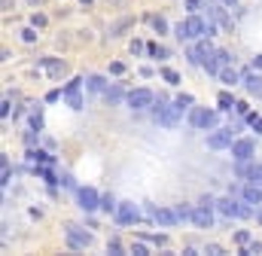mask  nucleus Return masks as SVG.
I'll list each match as a JSON object with an SVG mask.
<instances>
[{
    "mask_svg": "<svg viewBox=\"0 0 262 256\" xmlns=\"http://www.w3.org/2000/svg\"><path fill=\"white\" fill-rule=\"evenodd\" d=\"M177 37H180V40H205V37H208V24H205V18H201V15H189V18H183V21L177 24Z\"/></svg>",
    "mask_w": 262,
    "mask_h": 256,
    "instance_id": "1",
    "label": "nucleus"
},
{
    "mask_svg": "<svg viewBox=\"0 0 262 256\" xmlns=\"http://www.w3.org/2000/svg\"><path fill=\"white\" fill-rule=\"evenodd\" d=\"M180 113H183V110H180L177 104H168L165 98H159V101L153 104V116H156V122L165 125V128H174V125L180 122Z\"/></svg>",
    "mask_w": 262,
    "mask_h": 256,
    "instance_id": "2",
    "label": "nucleus"
},
{
    "mask_svg": "<svg viewBox=\"0 0 262 256\" xmlns=\"http://www.w3.org/2000/svg\"><path fill=\"white\" fill-rule=\"evenodd\" d=\"M189 125L198 128V131H211V128H217V113L205 110V107H192L189 110Z\"/></svg>",
    "mask_w": 262,
    "mask_h": 256,
    "instance_id": "3",
    "label": "nucleus"
},
{
    "mask_svg": "<svg viewBox=\"0 0 262 256\" xmlns=\"http://www.w3.org/2000/svg\"><path fill=\"white\" fill-rule=\"evenodd\" d=\"M235 131H238V125L217 128V131L208 137V147H211V150H226V147H232V144H235Z\"/></svg>",
    "mask_w": 262,
    "mask_h": 256,
    "instance_id": "4",
    "label": "nucleus"
},
{
    "mask_svg": "<svg viewBox=\"0 0 262 256\" xmlns=\"http://www.w3.org/2000/svg\"><path fill=\"white\" fill-rule=\"evenodd\" d=\"M229 64H232V58H229V52H226V49H214V52L201 61V67H205L208 73H217V76H220V70H223V67H229Z\"/></svg>",
    "mask_w": 262,
    "mask_h": 256,
    "instance_id": "5",
    "label": "nucleus"
},
{
    "mask_svg": "<svg viewBox=\"0 0 262 256\" xmlns=\"http://www.w3.org/2000/svg\"><path fill=\"white\" fill-rule=\"evenodd\" d=\"M140 220V208L134 205V202H119V208H116V223L119 226H134Z\"/></svg>",
    "mask_w": 262,
    "mask_h": 256,
    "instance_id": "6",
    "label": "nucleus"
},
{
    "mask_svg": "<svg viewBox=\"0 0 262 256\" xmlns=\"http://www.w3.org/2000/svg\"><path fill=\"white\" fill-rule=\"evenodd\" d=\"M156 104V95L150 92V89H134V92H128V107L131 110H147V107H153Z\"/></svg>",
    "mask_w": 262,
    "mask_h": 256,
    "instance_id": "7",
    "label": "nucleus"
},
{
    "mask_svg": "<svg viewBox=\"0 0 262 256\" xmlns=\"http://www.w3.org/2000/svg\"><path fill=\"white\" fill-rule=\"evenodd\" d=\"M67 241H70V247L73 250H85V247H92V235L89 232H82L79 226H67Z\"/></svg>",
    "mask_w": 262,
    "mask_h": 256,
    "instance_id": "8",
    "label": "nucleus"
},
{
    "mask_svg": "<svg viewBox=\"0 0 262 256\" xmlns=\"http://www.w3.org/2000/svg\"><path fill=\"white\" fill-rule=\"evenodd\" d=\"M76 198H79V208H82L85 214H89V211H98V208H101V195H98V192H95L92 186H82V189L76 192Z\"/></svg>",
    "mask_w": 262,
    "mask_h": 256,
    "instance_id": "9",
    "label": "nucleus"
},
{
    "mask_svg": "<svg viewBox=\"0 0 262 256\" xmlns=\"http://www.w3.org/2000/svg\"><path fill=\"white\" fill-rule=\"evenodd\" d=\"M253 153H256V144H253L250 137H241V140L232 144V156H235V162H241V159H253Z\"/></svg>",
    "mask_w": 262,
    "mask_h": 256,
    "instance_id": "10",
    "label": "nucleus"
},
{
    "mask_svg": "<svg viewBox=\"0 0 262 256\" xmlns=\"http://www.w3.org/2000/svg\"><path fill=\"white\" fill-rule=\"evenodd\" d=\"M211 52H214V46H211V43H208V37H205L201 43H195V46H189V52H186V58H189L192 64H201V61H205V58H208Z\"/></svg>",
    "mask_w": 262,
    "mask_h": 256,
    "instance_id": "11",
    "label": "nucleus"
},
{
    "mask_svg": "<svg viewBox=\"0 0 262 256\" xmlns=\"http://www.w3.org/2000/svg\"><path fill=\"white\" fill-rule=\"evenodd\" d=\"M79 82L82 79H73L64 86V101L70 104V110H82V95H79Z\"/></svg>",
    "mask_w": 262,
    "mask_h": 256,
    "instance_id": "12",
    "label": "nucleus"
},
{
    "mask_svg": "<svg viewBox=\"0 0 262 256\" xmlns=\"http://www.w3.org/2000/svg\"><path fill=\"white\" fill-rule=\"evenodd\" d=\"M211 208H214V205H198V208L192 211V223H195L198 229H211V226H214V214H211Z\"/></svg>",
    "mask_w": 262,
    "mask_h": 256,
    "instance_id": "13",
    "label": "nucleus"
},
{
    "mask_svg": "<svg viewBox=\"0 0 262 256\" xmlns=\"http://www.w3.org/2000/svg\"><path fill=\"white\" fill-rule=\"evenodd\" d=\"M153 220H156L159 226H165V229H171V226L180 223L177 214H174V208H156V211H153Z\"/></svg>",
    "mask_w": 262,
    "mask_h": 256,
    "instance_id": "14",
    "label": "nucleus"
},
{
    "mask_svg": "<svg viewBox=\"0 0 262 256\" xmlns=\"http://www.w3.org/2000/svg\"><path fill=\"white\" fill-rule=\"evenodd\" d=\"M241 82H244V89H247V95H256V98H262V76L259 73H244L241 76Z\"/></svg>",
    "mask_w": 262,
    "mask_h": 256,
    "instance_id": "15",
    "label": "nucleus"
},
{
    "mask_svg": "<svg viewBox=\"0 0 262 256\" xmlns=\"http://www.w3.org/2000/svg\"><path fill=\"white\" fill-rule=\"evenodd\" d=\"M40 64H43V70H46L49 76H55V79L67 73V64H64V61H58V58H43Z\"/></svg>",
    "mask_w": 262,
    "mask_h": 256,
    "instance_id": "16",
    "label": "nucleus"
},
{
    "mask_svg": "<svg viewBox=\"0 0 262 256\" xmlns=\"http://www.w3.org/2000/svg\"><path fill=\"white\" fill-rule=\"evenodd\" d=\"M104 101H107L110 107H119L122 101H128V95L122 92V86H107V92H104Z\"/></svg>",
    "mask_w": 262,
    "mask_h": 256,
    "instance_id": "17",
    "label": "nucleus"
},
{
    "mask_svg": "<svg viewBox=\"0 0 262 256\" xmlns=\"http://www.w3.org/2000/svg\"><path fill=\"white\" fill-rule=\"evenodd\" d=\"M217 208H220V214H223V217H238L241 202H238V198H232V195H226V198H220V202H217Z\"/></svg>",
    "mask_w": 262,
    "mask_h": 256,
    "instance_id": "18",
    "label": "nucleus"
},
{
    "mask_svg": "<svg viewBox=\"0 0 262 256\" xmlns=\"http://www.w3.org/2000/svg\"><path fill=\"white\" fill-rule=\"evenodd\" d=\"M241 198H244V202H250V205H262V186H256V183H247Z\"/></svg>",
    "mask_w": 262,
    "mask_h": 256,
    "instance_id": "19",
    "label": "nucleus"
},
{
    "mask_svg": "<svg viewBox=\"0 0 262 256\" xmlns=\"http://www.w3.org/2000/svg\"><path fill=\"white\" fill-rule=\"evenodd\" d=\"M253 168H256V165H253L250 159H241V162L235 165V177H241V180H250V174H253Z\"/></svg>",
    "mask_w": 262,
    "mask_h": 256,
    "instance_id": "20",
    "label": "nucleus"
},
{
    "mask_svg": "<svg viewBox=\"0 0 262 256\" xmlns=\"http://www.w3.org/2000/svg\"><path fill=\"white\" fill-rule=\"evenodd\" d=\"M85 86H89V92H101V95L107 92V79H104V76H98V73H92V76L85 79Z\"/></svg>",
    "mask_w": 262,
    "mask_h": 256,
    "instance_id": "21",
    "label": "nucleus"
},
{
    "mask_svg": "<svg viewBox=\"0 0 262 256\" xmlns=\"http://www.w3.org/2000/svg\"><path fill=\"white\" fill-rule=\"evenodd\" d=\"M217 104H220V110L226 113V110H235V104H238V101L232 98V92H220V95H217Z\"/></svg>",
    "mask_w": 262,
    "mask_h": 256,
    "instance_id": "22",
    "label": "nucleus"
},
{
    "mask_svg": "<svg viewBox=\"0 0 262 256\" xmlns=\"http://www.w3.org/2000/svg\"><path fill=\"white\" fill-rule=\"evenodd\" d=\"M220 79H223L226 86H235V82H241V76H238L232 67H223V70H220Z\"/></svg>",
    "mask_w": 262,
    "mask_h": 256,
    "instance_id": "23",
    "label": "nucleus"
},
{
    "mask_svg": "<svg viewBox=\"0 0 262 256\" xmlns=\"http://www.w3.org/2000/svg\"><path fill=\"white\" fill-rule=\"evenodd\" d=\"M192 211H195V208H189V205H174V214H177L180 223H183V220H192Z\"/></svg>",
    "mask_w": 262,
    "mask_h": 256,
    "instance_id": "24",
    "label": "nucleus"
},
{
    "mask_svg": "<svg viewBox=\"0 0 262 256\" xmlns=\"http://www.w3.org/2000/svg\"><path fill=\"white\" fill-rule=\"evenodd\" d=\"M150 24H153L156 34H165V31H168V21H165L162 15H150Z\"/></svg>",
    "mask_w": 262,
    "mask_h": 256,
    "instance_id": "25",
    "label": "nucleus"
},
{
    "mask_svg": "<svg viewBox=\"0 0 262 256\" xmlns=\"http://www.w3.org/2000/svg\"><path fill=\"white\" fill-rule=\"evenodd\" d=\"M116 208H119V205H116L113 195H101V211H107V214L113 211V214H116Z\"/></svg>",
    "mask_w": 262,
    "mask_h": 256,
    "instance_id": "26",
    "label": "nucleus"
},
{
    "mask_svg": "<svg viewBox=\"0 0 262 256\" xmlns=\"http://www.w3.org/2000/svg\"><path fill=\"white\" fill-rule=\"evenodd\" d=\"M0 183L3 186L9 183V162H6V156H0Z\"/></svg>",
    "mask_w": 262,
    "mask_h": 256,
    "instance_id": "27",
    "label": "nucleus"
},
{
    "mask_svg": "<svg viewBox=\"0 0 262 256\" xmlns=\"http://www.w3.org/2000/svg\"><path fill=\"white\" fill-rule=\"evenodd\" d=\"M27 156H31L34 162H46V165H52V156H49V153H40V150H31Z\"/></svg>",
    "mask_w": 262,
    "mask_h": 256,
    "instance_id": "28",
    "label": "nucleus"
},
{
    "mask_svg": "<svg viewBox=\"0 0 262 256\" xmlns=\"http://www.w3.org/2000/svg\"><path fill=\"white\" fill-rule=\"evenodd\" d=\"M147 52H150V55H156V58H165V55H168V49H162L159 43H150V46H147Z\"/></svg>",
    "mask_w": 262,
    "mask_h": 256,
    "instance_id": "29",
    "label": "nucleus"
},
{
    "mask_svg": "<svg viewBox=\"0 0 262 256\" xmlns=\"http://www.w3.org/2000/svg\"><path fill=\"white\" fill-rule=\"evenodd\" d=\"M162 76H165L171 86H177V82H180V73H177V70H171V67H165V70H162Z\"/></svg>",
    "mask_w": 262,
    "mask_h": 256,
    "instance_id": "30",
    "label": "nucleus"
},
{
    "mask_svg": "<svg viewBox=\"0 0 262 256\" xmlns=\"http://www.w3.org/2000/svg\"><path fill=\"white\" fill-rule=\"evenodd\" d=\"M241 253H244V256H256V253H262V244H259V241H250Z\"/></svg>",
    "mask_w": 262,
    "mask_h": 256,
    "instance_id": "31",
    "label": "nucleus"
},
{
    "mask_svg": "<svg viewBox=\"0 0 262 256\" xmlns=\"http://www.w3.org/2000/svg\"><path fill=\"white\" fill-rule=\"evenodd\" d=\"M174 104H177L180 110H183V107H192V95H177V98H174Z\"/></svg>",
    "mask_w": 262,
    "mask_h": 256,
    "instance_id": "32",
    "label": "nucleus"
},
{
    "mask_svg": "<svg viewBox=\"0 0 262 256\" xmlns=\"http://www.w3.org/2000/svg\"><path fill=\"white\" fill-rule=\"evenodd\" d=\"M247 119H250V125L256 128V134H262V116H256V113H247Z\"/></svg>",
    "mask_w": 262,
    "mask_h": 256,
    "instance_id": "33",
    "label": "nucleus"
},
{
    "mask_svg": "<svg viewBox=\"0 0 262 256\" xmlns=\"http://www.w3.org/2000/svg\"><path fill=\"white\" fill-rule=\"evenodd\" d=\"M247 183H256V186H262V165H256L253 168V174H250V180Z\"/></svg>",
    "mask_w": 262,
    "mask_h": 256,
    "instance_id": "34",
    "label": "nucleus"
},
{
    "mask_svg": "<svg viewBox=\"0 0 262 256\" xmlns=\"http://www.w3.org/2000/svg\"><path fill=\"white\" fill-rule=\"evenodd\" d=\"M128 24H131V21H128V18H122V21H119V24H116V27L110 31V37H119V31H125Z\"/></svg>",
    "mask_w": 262,
    "mask_h": 256,
    "instance_id": "35",
    "label": "nucleus"
},
{
    "mask_svg": "<svg viewBox=\"0 0 262 256\" xmlns=\"http://www.w3.org/2000/svg\"><path fill=\"white\" fill-rule=\"evenodd\" d=\"M21 40H24V43H34V40H37L34 27H24V31H21Z\"/></svg>",
    "mask_w": 262,
    "mask_h": 256,
    "instance_id": "36",
    "label": "nucleus"
},
{
    "mask_svg": "<svg viewBox=\"0 0 262 256\" xmlns=\"http://www.w3.org/2000/svg\"><path fill=\"white\" fill-rule=\"evenodd\" d=\"M235 241H238L241 247H247V244H250V232H238V235H235Z\"/></svg>",
    "mask_w": 262,
    "mask_h": 256,
    "instance_id": "37",
    "label": "nucleus"
},
{
    "mask_svg": "<svg viewBox=\"0 0 262 256\" xmlns=\"http://www.w3.org/2000/svg\"><path fill=\"white\" fill-rule=\"evenodd\" d=\"M131 253L134 256H150V250H147L143 244H131Z\"/></svg>",
    "mask_w": 262,
    "mask_h": 256,
    "instance_id": "38",
    "label": "nucleus"
},
{
    "mask_svg": "<svg viewBox=\"0 0 262 256\" xmlns=\"http://www.w3.org/2000/svg\"><path fill=\"white\" fill-rule=\"evenodd\" d=\"M31 24H34V27H43V24H46V15H37V12H34V15H31Z\"/></svg>",
    "mask_w": 262,
    "mask_h": 256,
    "instance_id": "39",
    "label": "nucleus"
},
{
    "mask_svg": "<svg viewBox=\"0 0 262 256\" xmlns=\"http://www.w3.org/2000/svg\"><path fill=\"white\" fill-rule=\"evenodd\" d=\"M205 253H211V256H223V247L220 244H208V250Z\"/></svg>",
    "mask_w": 262,
    "mask_h": 256,
    "instance_id": "40",
    "label": "nucleus"
},
{
    "mask_svg": "<svg viewBox=\"0 0 262 256\" xmlns=\"http://www.w3.org/2000/svg\"><path fill=\"white\" fill-rule=\"evenodd\" d=\"M0 116H3V119L9 116V98H3V104H0Z\"/></svg>",
    "mask_w": 262,
    "mask_h": 256,
    "instance_id": "41",
    "label": "nucleus"
},
{
    "mask_svg": "<svg viewBox=\"0 0 262 256\" xmlns=\"http://www.w3.org/2000/svg\"><path fill=\"white\" fill-rule=\"evenodd\" d=\"M119 250H122V247H119V241H116V238H113V241H110V244H107V253H119Z\"/></svg>",
    "mask_w": 262,
    "mask_h": 256,
    "instance_id": "42",
    "label": "nucleus"
},
{
    "mask_svg": "<svg viewBox=\"0 0 262 256\" xmlns=\"http://www.w3.org/2000/svg\"><path fill=\"white\" fill-rule=\"evenodd\" d=\"M131 52H134V55H140V52H143V43H140V40H134V43H131Z\"/></svg>",
    "mask_w": 262,
    "mask_h": 256,
    "instance_id": "43",
    "label": "nucleus"
},
{
    "mask_svg": "<svg viewBox=\"0 0 262 256\" xmlns=\"http://www.w3.org/2000/svg\"><path fill=\"white\" fill-rule=\"evenodd\" d=\"M110 70H113V73H125V64H122V61H116V64H110Z\"/></svg>",
    "mask_w": 262,
    "mask_h": 256,
    "instance_id": "44",
    "label": "nucleus"
},
{
    "mask_svg": "<svg viewBox=\"0 0 262 256\" xmlns=\"http://www.w3.org/2000/svg\"><path fill=\"white\" fill-rule=\"evenodd\" d=\"M235 110H238V113H241V116H247V113H250V110H247V104H244V101H238V104H235Z\"/></svg>",
    "mask_w": 262,
    "mask_h": 256,
    "instance_id": "45",
    "label": "nucleus"
},
{
    "mask_svg": "<svg viewBox=\"0 0 262 256\" xmlns=\"http://www.w3.org/2000/svg\"><path fill=\"white\" fill-rule=\"evenodd\" d=\"M40 177H43V180H49V183H55V177H52V171H46V168H40Z\"/></svg>",
    "mask_w": 262,
    "mask_h": 256,
    "instance_id": "46",
    "label": "nucleus"
},
{
    "mask_svg": "<svg viewBox=\"0 0 262 256\" xmlns=\"http://www.w3.org/2000/svg\"><path fill=\"white\" fill-rule=\"evenodd\" d=\"M186 9H192V12L201 9V0H186Z\"/></svg>",
    "mask_w": 262,
    "mask_h": 256,
    "instance_id": "47",
    "label": "nucleus"
},
{
    "mask_svg": "<svg viewBox=\"0 0 262 256\" xmlns=\"http://www.w3.org/2000/svg\"><path fill=\"white\" fill-rule=\"evenodd\" d=\"M61 95H64V92H49V95H46V101H52V104H55V101H58Z\"/></svg>",
    "mask_w": 262,
    "mask_h": 256,
    "instance_id": "48",
    "label": "nucleus"
},
{
    "mask_svg": "<svg viewBox=\"0 0 262 256\" xmlns=\"http://www.w3.org/2000/svg\"><path fill=\"white\" fill-rule=\"evenodd\" d=\"M256 67L262 70V55H256V58H253V70H256Z\"/></svg>",
    "mask_w": 262,
    "mask_h": 256,
    "instance_id": "49",
    "label": "nucleus"
},
{
    "mask_svg": "<svg viewBox=\"0 0 262 256\" xmlns=\"http://www.w3.org/2000/svg\"><path fill=\"white\" fill-rule=\"evenodd\" d=\"M220 3H223V6H235L238 0H220Z\"/></svg>",
    "mask_w": 262,
    "mask_h": 256,
    "instance_id": "50",
    "label": "nucleus"
},
{
    "mask_svg": "<svg viewBox=\"0 0 262 256\" xmlns=\"http://www.w3.org/2000/svg\"><path fill=\"white\" fill-rule=\"evenodd\" d=\"M256 223H262V211H256Z\"/></svg>",
    "mask_w": 262,
    "mask_h": 256,
    "instance_id": "51",
    "label": "nucleus"
},
{
    "mask_svg": "<svg viewBox=\"0 0 262 256\" xmlns=\"http://www.w3.org/2000/svg\"><path fill=\"white\" fill-rule=\"evenodd\" d=\"M31 3H40V0H31Z\"/></svg>",
    "mask_w": 262,
    "mask_h": 256,
    "instance_id": "52",
    "label": "nucleus"
},
{
    "mask_svg": "<svg viewBox=\"0 0 262 256\" xmlns=\"http://www.w3.org/2000/svg\"><path fill=\"white\" fill-rule=\"evenodd\" d=\"M82 3H92V0H82Z\"/></svg>",
    "mask_w": 262,
    "mask_h": 256,
    "instance_id": "53",
    "label": "nucleus"
}]
</instances>
